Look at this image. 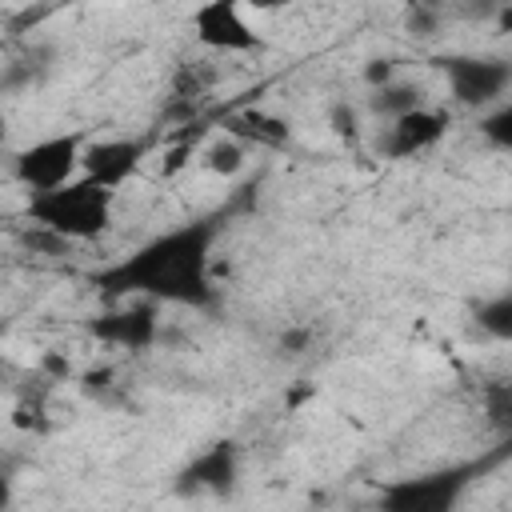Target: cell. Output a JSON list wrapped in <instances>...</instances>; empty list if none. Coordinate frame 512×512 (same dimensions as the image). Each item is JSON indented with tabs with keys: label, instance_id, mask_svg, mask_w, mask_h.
<instances>
[{
	"label": "cell",
	"instance_id": "10",
	"mask_svg": "<svg viewBox=\"0 0 512 512\" xmlns=\"http://www.w3.org/2000/svg\"><path fill=\"white\" fill-rule=\"evenodd\" d=\"M236 480V444H212L208 452H200L192 460V468L184 472V488H212L224 492Z\"/></svg>",
	"mask_w": 512,
	"mask_h": 512
},
{
	"label": "cell",
	"instance_id": "7",
	"mask_svg": "<svg viewBox=\"0 0 512 512\" xmlns=\"http://www.w3.org/2000/svg\"><path fill=\"white\" fill-rule=\"evenodd\" d=\"M148 156H152V140H144V136H88L80 176L116 192L144 168Z\"/></svg>",
	"mask_w": 512,
	"mask_h": 512
},
{
	"label": "cell",
	"instance_id": "16",
	"mask_svg": "<svg viewBox=\"0 0 512 512\" xmlns=\"http://www.w3.org/2000/svg\"><path fill=\"white\" fill-rule=\"evenodd\" d=\"M484 412L500 436H512V384H492L484 392Z\"/></svg>",
	"mask_w": 512,
	"mask_h": 512
},
{
	"label": "cell",
	"instance_id": "11",
	"mask_svg": "<svg viewBox=\"0 0 512 512\" xmlns=\"http://www.w3.org/2000/svg\"><path fill=\"white\" fill-rule=\"evenodd\" d=\"M224 128H228V136H236L240 144H244V140H256V144L276 148V144L288 140V120H280V116H272V112H264V108L228 112V116H224Z\"/></svg>",
	"mask_w": 512,
	"mask_h": 512
},
{
	"label": "cell",
	"instance_id": "18",
	"mask_svg": "<svg viewBox=\"0 0 512 512\" xmlns=\"http://www.w3.org/2000/svg\"><path fill=\"white\" fill-rule=\"evenodd\" d=\"M436 24H440V16H436L432 8H412V12H408V28H412L416 36H432Z\"/></svg>",
	"mask_w": 512,
	"mask_h": 512
},
{
	"label": "cell",
	"instance_id": "9",
	"mask_svg": "<svg viewBox=\"0 0 512 512\" xmlns=\"http://www.w3.org/2000/svg\"><path fill=\"white\" fill-rule=\"evenodd\" d=\"M96 340L104 344H116V348H128V352H140L156 340V308L152 304H136V308H120V312H108L92 324Z\"/></svg>",
	"mask_w": 512,
	"mask_h": 512
},
{
	"label": "cell",
	"instance_id": "13",
	"mask_svg": "<svg viewBox=\"0 0 512 512\" xmlns=\"http://www.w3.org/2000/svg\"><path fill=\"white\" fill-rule=\"evenodd\" d=\"M472 316H476L480 332H488L500 344H512V292H496V296L480 300Z\"/></svg>",
	"mask_w": 512,
	"mask_h": 512
},
{
	"label": "cell",
	"instance_id": "8",
	"mask_svg": "<svg viewBox=\"0 0 512 512\" xmlns=\"http://www.w3.org/2000/svg\"><path fill=\"white\" fill-rule=\"evenodd\" d=\"M452 128V116L444 108H432V104H420L412 112H404L400 120H388V132L380 136V152L388 160H408V156H420L428 148H436Z\"/></svg>",
	"mask_w": 512,
	"mask_h": 512
},
{
	"label": "cell",
	"instance_id": "14",
	"mask_svg": "<svg viewBox=\"0 0 512 512\" xmlns=\"http://www.w3.org/2000/svg\"><path fill=\"white\" fill-rule=\"evenodd\" d=\"M204 168L212 172V176H236V172H244V160H248V152H244V144L236 140V136H220V140H212L208 148H204Z\"/></svg>",
	"mask_w": 512,
	"mask_h": 512
},
{
	"label": "cell",
	"instance_id": "17",
	"mask_svg": "<svg viewBox=\"0 0 512 512\" xmlns=\"http://www.w3.org/2000/svg\"><path fill=\"white\" fill-rule=\"evenodd\" d=\"M364 80H368V88L376 92V88H384V84H392V80H400V76H396V64H392V60H372V64L364 68Z\"/></svg>",
	"mask_w": 512,
	"mask_h": 512
},
{
	"label": "cell",
	"instance_id": "2",
	"mask_svg": "<svg viewBox=\"0 0 512 512\" xmlns=\"http://www.w3.org/2000/svg\"><path fill=\"white\" fill-rule=\"evenodd\" d=\"M112 208H116V192L80 176V180L56 188V192L28 196L24 216L36 228L52 232L56 240H96L112 228Z\"/></svg>",
	"mask_w": 512,
	"mask_h": 512
},
{
	"label": "cell",
	"instance_id": "5",
	"mask_svg": "<svg viewBox=\"0 0 512 512\" xmlns=\"http://www.w3.org/2000/svg\"><path fill=\"white\" fill-rule=\"evenodd\" d=\"M440 68H444L452 100L464 108L488 112L500 100H508L512 60H504V56H448V60H440Z\"/></svg>",
	"mask_w": 512,
	"mask_h": 512
},
{
	"label": "cell",
	"instance_id": "1",
	"mask_svg": "<svg viewBox=\"0 0 512 512\" xmlns=\"http://www.w3.org/2000/svg\"><path fill=\"white\" fill-rule=\"evenodd\" d=\"M220 224L216 220H188L176 224L140 248H132L124 260L104 268L96 276V288L104 296H148V304H188L208 308L216 300L212 288V244Z\"/></svg>",
	"mask_w": 512,
	"mask_h": 512
},
{
	"label": "cell",
	"instance_id": "6",
	"mask_svg": "<svg viewBox=\"0 0 512 512\" xmlns=\"http://www.w3.org/2000/svg\"><path fill=\"white\" fill-rule=\"evenodd\" d=\"M188 28H192L196 44H204L208 52H220V56H248V52H260L264 48L260 28L232 0L196 4L192 16H188Z\"/></svg>",
	"mask_w": 512,
	"mask_h": 512
},
{
	"label": "cell",
	"instance_id": "4",
	"mask_svg": "<svg viewBox=\"0 0 512 512\" xmlns=\"http://www.w3.org/2000/svg\"><path fill=\"white\" fill-rule=\"evenodd\" d=\"M472 472L476 468L464 464V468H436L424 476L392 480L380 492V512H456Z\"/></svg>",
	"mask_w": 512,
	"mask_h": 512
},
{
	"label": "cell",
	"instance_id": "3",
	"mask_svg": "<svg viewBox=\"0 0 512 512\" xmlns=\"http://www.w3.org/2000/svg\"><path fill=\"white\" fill-rule=\"evenodd\" d=\"M84 132H52L40 136L32 144H24L12 156V176L28 196H44L56 192L72 180H80V164H84Z\"/></svg>",
	"mask_w": 512,
	"mask_h": 512
},
{
	"label": "cell",
	"instance_id": "19",
	"mask_svg": "<svg viewBox=\"0 0 512 512\" xmlns=\"http://www.w3.org/2000/svg\"><path fill=\"white\" fill-rule=\"evenodd\" d=\"M496 28H500V32H512V4L496 12Z\"/></svg>",
	"mask_w": 512,
	"mask_h": 512
},
{
	"label": "cell",
	"instance_id": "15",
	"mask_svg": "<svg viewBox=\"0 0 512 512\" xmlns=\"http://www.w3.org/2000/svg\"><path fill=\"white\" fill-rule=\"evenodd\" d=\"M480 136H484L492 148L512 152V96L500 100L496 108H488V112L480 116Z\"/></svg>",
	"mask_w": 512,
	"mask_h": 512
},
{
	"label": "cell",
	"instance_id": "12",
	"mask_svg": "<svg viewBox=\"0 0 512 512\" xmlns=\"http://www.w3.org/2000/svg\"><path fill=\"white\" fill-rule=\"evenodd\" d=\"M420 104H424V96H420V88L408 84V80H392V84L368 92V108H372L376 116H384V120H400L404 112H412V108H420Z\"/></svg>",
	"mask_w": 512,
	"mask_h": 512
}]
</instances>
